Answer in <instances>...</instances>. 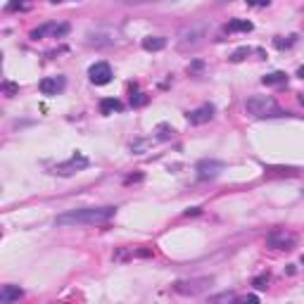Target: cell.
I'll return each instance as SVG.
<instances>
[{"mask_svg": "<svg viewBox=\"0 0 304 304\" xmlns=\"http://www.w3.org/2000/svg\"><path fill=\"white\" fill-rule=\"evenodd\" d=\"M117 214V207H84L71 209L55 219L57 226H86V223H105Z\"/></svg>", "mask_w": 304, "mask_h": 304, "instance_id": "obj_1", "label": "cell"}, {"mask_svg": "<svg viewBox=\"0 0 304 304\" xmlns=\"http://www.w3.org/2000/svg\"><path fill=\"white\" fill-rule=\"evenodd\" d=\"M245 109L252 117H257V119H269V117H283V114H287V112H283L276 105V100L271 95H252V98H247Z\"/></svg>", "mask_w": 304, "mask_h": 304, "instance_id": "obj_2", "label": "cell"}, {"mask_svg": "<svg viewBox=\"0 0 304 304\" xmlns=\"http://www.w3.org/2000/svg\"><path fill=\"white\" fill-rule=\"evenodd\" d=\"M207 36V26L204 24H193V26H186L178 36V50L186 52V50H195L197 45H202Z\"/></svg>", "mask_w": 304, "mask_h": 304, "instance_id": "obj_3", "label": "cell"}, {"mask_svg": "<svg viewBox=\"0 0 304 304\" xmlns=\"http://www.w3.org/2000/svg\"><path fill=\"white\" fill-rule=\"evenodd\" d=\"M266 245L273 247V250H292L297 245V236L285 231V228H276L266 236Z\"/></svg>", "mask_w": 304, "mask_h": 304, "instance_id": "obj_4", "label": "cell"}, {"mask_svg": "<svg viewBox=\"0 0 304 304\" xmlns=\"http://www.w3.org/2000/svg\"><path fill=\"white\" fill-rule=\"evenodd\" d=\"M88 162L86 157L81 154V152H76V154H71V159H67V162H62V164H57L55 169H52V174H57V176H71V174H76V171H81V169H86Z\"/></svg>", "mask_w": 304, "mask_h": 304, "instance_id": "obj_5", "label": "cell"}, {"mask_svg": "<svg viewBox=\"0 0 304 304\" xmlns=\"http://www.w3.org/2000/svg\"><path fill=\"white\" fill-rule=\"evenodd\" d=\"M209 285H212V278H193V281H176L174 290L181 295H200Z\"/></svg>", "mask_w": 304, "mask_h": 304, "instance_id": "obj_6", "label": "cell"}, {"mask_svg": "<svg viewBox=\"0 0 304 304\" xmlns=\"http://www.w3.org/2000/svg\"><path fill=\"white\" fill-rule=\"evenodd\" d=\"M88 76L95 86H105L112 81V67L107 62H95V65L88 69Z\"/></svg>", "mask_w": 304, "mask_h": 304, "instance_id": "obj_7", "label": "cell"}, {"mask_svg": "<svg viewBox=\"0 0 304 304\" xmlns=\"http://www.w3.org/2000/svg\"><path fill=\"white\" fill-rule=\"evenodd\" d=\"M221 169H223V164H221V162H214V159H202V162L197 164V178H200V181L217 178V176L221 174Z\"/></svg>", "mask_w": 304, "mask_h": 304, "instance_id": "obj_8", "label": "cell"}, {"mask_svg": "<svg viewBox=\"0 0 304 304\" xmlns=\"http://www.w3.org/2000/svg\"><path fill=\"white\" fill-rule=\"evenodd\" d=\"M65 76H48L43 79L41 84H38V90L43 93V95H57V93H62L65 90Z\"/></svg>", "mask_w": 304, "mask_h": 304, "instance_id": "obj_9", "label": "cell"}, {"mask_svg": "<svg viewBox=\"0 0 304 304\" xmlns=\"http://www.w3.org/2000/svg\"><path fill=\"white\" fill-rule=\"evenodd\" d=\"M212 117H214V107H212V105H200L197 109H193V112L188 114V121H190L193 126H202V124H207Z\"/></svg>", "mask_w": 304, "mask_h": 304, "instance_id": "obj_10", "label": "cell"}, {"mask_svg": "<svg viewBox=\"0 0 304 304\" xmlns=\"http://www.w3.org/2000/svg\"><path fill=\"white\" fill-rule=\"evenodd\" d=\"M22 295H24V290L19 287V285H2V287H0V302L2 304L17 302Z\"/></svg>", "mask_w": 304, "mask_h": 304, "instance_id": "obj_11", "label": "cell"}, {"mask_svg": "<svg viewBox=\"0 0 304 304\" xmlns=\"http://www.w3.org/2000/svg\"><path fill=\"white\" fill-rule=\"evenodd\" d=\"M143 48L148 52H159L167 48V38L164 36H148V38H143Z\"/></svg>", "mask_w": 304, "mask_h": 304, "instance_id": "obj_12", "label": "cell"}, {"mask_svg": "<svg viewBox=\"0 0 304 304\" xmlns=\"http://www.w3.org/2000/svg\"><path fill=\"white\" fill-rule=\"evenodd\" d=\"M264 86H285L287 84V74L285 71H273V74H266L261 79Z\"/></svg>", "mask_w": 304, "mask_h": 304, "instance_id": "obj_13", "label": "cell"}, {"mask_svg": "<svg viewBox=\"0 0 304 304\" xmlns=\"http://www.w3.org/2000/svg\"><path fill=\"white\" fill-rule=\"evenodd\" d=\"M121 107H124V105H121L117 98H105V100L100 102V112H102V114H114V112H119Z\"/></svg>", "mask_w": 304, "mask_h": 304, "instance_id": "obj_14", "label": "cell"}, {"mask_svg": "<svg viewBox=\"0 0 304 304\" xmlns=\"http://www.w3.org/2000/svg\"><path fill=\"white\" fill-rule=\"evenodd\" d=\"M228 31L231 34H236V31L247 34V31H252V22H247V19H231L228 22Z\"/></svg>", "mask_w": 304, "mask_h": 304, "instance_id": "obj_15", "label": "cell"}, {"mask_svg": "<svg viewBox=\"0 0 304 304\" xmlns=\"http://www.w3.org/2000/svg\"><path fill=\"white\" fill-rule=\"evenodd\" d=\"M148 100H150V98H148L145 93H135V95H131V105H133V107H143Z\"/></svg>", "mask_w": 304, "mask_h": 304, "instance_id": "obj_16", "label": "cell"}, {"mask_svg": "<svg viewBox=\"0 0 304 304\" xmlns=\"http://www.w3.org/2000/svg\"><path fill=\"white\" fill-rule=\"evenodd\" d=\"M250 52H252V48H238V50L231 55V60H233V62H240V60H245Z\"/></svg>", "mask_w": 304, "mask_h": 304, "instance_id": "obj_17", "label": "cell"}, {"mask_svg": "<svg viewBox=\"0 0 304 304\" xmlns=\"http://www.w3.org/2000/svg\"><path fill=\"white\" fill-rule=\"evenodd\" d=\"M2 93L12 98V95H17V93H19V86H17V84H10V81H5V84H2Z\"/></svg>", "mask_w": 304, "mask_h": 304, "instance_id": "obj_18", "label": "cell"}, {"mask_svg": "<svg viewBox=\"0 0 304 304\" xmlns=\"http://www.w3.org/2000/svg\"><path fill=\"white\" fill-rule=\"evenodd\" d=\"M252 285H254L257 290H264V287L269 285V276H266V273H261V276H257V278L252 281Z\"/></svg>", "mask_w": 304, "mask_h": 304, "instance_id": "obj_19", "label": "cell"}, {"mask_svg": "<svg viewBox=\"0 0 304 304\" xmlns=\"http://www.w3.org/2000/svg\"><path fill=\"white\" fill-rule=\"evenodd\" d=\"M212 302H236V295H231V292H223V295H214V297H209Z\"/></svg>", "mask_w": 304, "mask_h": 304, "instance_id": "obj_20", "label": "cell"}, {"mask_svg": "<svg viewBox=\"0 0 304 304\" xmlns=\"http://www.w3.org/2000/svg\"><path fill=\"white\" fill-rule=\"evenodd\" d=\"M24 7H29V5H26V0H12V2L7 5V12H15V10H24Z\"/></svg>", "mask_w": 304, "mask_h": 304, "instance_id": "obj_21", "label": "cell"}, {"mask_svg": "<svg viewBox=\"0 0 304 304\" xmlns=\"http://www.w3.org/2000/svg\"><path fill=\"white\" fill-rule=\"evenodd\" d=\"M292 43H295V36H290V38H276V41H273L276 48H290Z\"/></svg>", "mask_w": 304, "mask_h": 304, "instance_id": "obj_22", "label": "cell"}, {"mask_svg": "<svg viewBox=\"0 0 304 304\" xmlns=\"http://www.w3.org/2000/svg\"><path fill=\"white\" fill-rule=\"evenodd\" d=\"M236 302H259L257 295H245V297H236Z\"/></svg>", "mask_w": 304, "mask_h": 304, "instance_id": "obj_23", "label": "cell"}, {"mask_svg": "<svg viewBox=\"0 0 304 304\" xmlns=\"http://www.w3.org/2000/svg\"><path fill=\"white\" fill-rule=\"evenodd\" d=\"M271 0H247V5H252V7H266Z\"/></svg>", "mask_w": 304, "mask_h": 304, "instance_id": "obj_24", "label": "cell"}, {"mask_svg": "<svg viewBox=\"0 0 304 304\" xmlns=\"http://www.w3.org/2000/svg\"><path fill=\"white\" fill-rule=\"evenodd\" d=\"M169 133H174V131L169 129L167 124H162V126H159V138H169Z\"/></svg>", "mask_w": 304, "mask_h": 304, "instance_id": "obj_25", "label": "cell"}, {"mask_svg": "<svg viewBox=\"0 0 304 304\" xmlns=\"http://www.w3.org/2000/svg\"><path fill=\"white\" fill-rule=\"evenodd\" d=\"M126 5H148V2H159V0H124Z\"/></svg>", "mask_w": 304, "mask_h": 304, "instance_id": "obj_26", "label": "cell"}, {"mask_svg": "<svg viewBox=\"0 0 304 304\" xmlns=\"http://www.w3.org/2000/svg\"><path fill=\"white\" fill-rule=\"evenodd\" d=\"M202 67H204V62H200V60H195V62H193V65L188 67V71H190V74H193V71H200V69H202Z\"/></svg>", "mask_w": 304, "mask_h": 304, "instance_id": "obj_27", "label": "cell"}, {"mask_svg": "<svg viewBox=\"0 0 304 304\" xmlns=\"http://www.w3.org/2000/svg\"><path fill=\"white\" fill-rule=\"evenodd\" d=\"M297 76H300V79H304V67H300V69H297Z\"/></svg>", "mask_w": 304, "mask_h": 304, "instance_id": "obj_28", "label": "cell"}, {"mask_svg": "<svg viewBox=\"0 0 304 304\" xmlns=\"http://www.w3.org/2000/svg\"><path fill=\"white\" fill-rule=\"evenodd\" d=\"M300 102H302V105H304V95H302V98H300Z\"/></svg>", "mask_w": 304, "mask_h": 304, "instance_id": "obj_29", "label": "cell"}]
</instances>
